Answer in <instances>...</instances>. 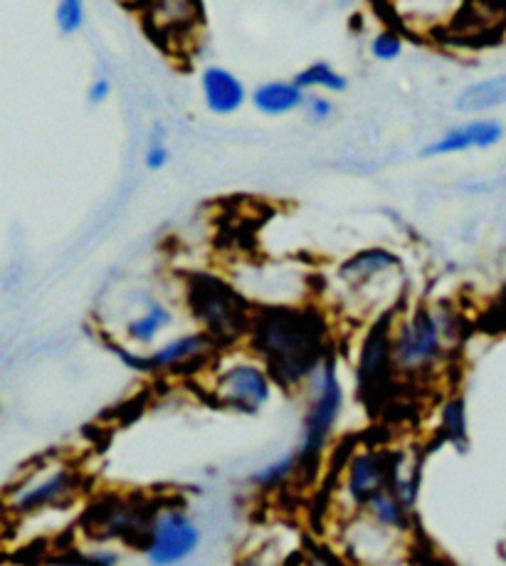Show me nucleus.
<instances>
[{"label":"nucleus","mask_w":506,"mask_h":566,"mask_svg":"<svg viewBox=\"0 0 506 566\" xmlns=\"http://www.w3.org/2000/svg\"><path fill=\"white\" fill-rule=\"evenodd\" d=\"M252 349L265 361V369L284 389L299 386L329 359L326 324L319 312L270 307L255 314L250 327Z\"/></svg>","instance_id":"nucleus-1"},{"label":"nucleus","mask_w":506,"mask_h":566,"mask_svg":"<svg viewBox=\"0 0 506 566\" xmlns=\"http://www.w3.org/2000/svg\"><path fill=\"white\" fill-rule=\"evenodd\" d=\"M186 297L193 317L215 344H230L242 334H250L255 314H250L247 302L220 277L193 275L188 280Z\"/></svg>","instance_id":"nucleus-2"},{"label":"nucleus","mask_w":506,"mask_h":566,"mask_svg":"<svg viewBox=\"0 0 506 566\" xmlns=\"http://www.w3.org/2000/svg\"><path fill=\"white\" fill-rule=\"evenodd\" d=\"M344 408V391L339 381V369L336 359L329 354L319 371L312 376V401L304 418L302 443L297 450V463L302 473H314L316 463L324 453L326 443L334 433V426L339 421Z\"/></svg>","instance_id":"nucleus-3"},{"label":"nucleus","mask_w":506,"mask_h":566,"mask_svg":"<svg viewBox=\"0 0 506 566\" xmlns=\"http://www.w3.org/2000/svg\"><path fill=\"white\" fill-rule=\"evenodd\" d=\"M445 327H442L440 314L425 307L415 310L410 317L396 329L393 354L396 369L400 374H425L435 366L445 354Z\"/></svg>","instance_id":"nucleus-4"},{"label":"nucleus","mask_w":506,"mask_h":566,"mask_svg":"<svg viewBox=\"0 0 506 566\" xmlns=\"http://www.w3.org/2000/svg\"><path fill=\"white\" fill-rule=\"evenodd\" d=\"M393 312H386L381 319L368 329L366 339L358 352V366H356V381L358 394L363 401L381 403L390 386H393V371H396V354H393Z\"/></svg>","instance_id":"nucleus-5"},{"label":"nucleus","mask_w":506,"mask_h":566,"mask_svg":"<svg viewBox=\"0 0 506 566\" xmlns=\"http://www.w3.org/2000/svg\"><path fill=\"white\" fill-rule=\"evenodd\" d=\"M200 530L183 510H161L151 522L144 554L151 566H176L198 549Z\"/></svg>","instance_id":"nucleus-6"},{"label":"nucleus","mask_w":506,"mask_h":566,"mask_svg":"<svg viewBox=\"0 0 506 566\" xmlns=\"http://www.w3.org/2000/svg\"><path fill=\"white\" fill-rule=\"evenodd\" d=\"M403 465V455L383 453V450H361L346 463V492L356 507H368V502L390 490L396 470Z\"/></svg>","instance_id":"nucleus-7"},{"label":"nucleus","mask_w":506,"mask_h":566,"mask_svg":"<svg viewBox=\"0 0 506 566\" xmlns=\"http://www.w3.org/2000/svg\"><path fill=\"white\" fill-rule=\"evenodd\" d=\"M215 398L225 408H233L238 413H257L272 396V376L265 366L257 364H235L225 369L215 379Z\"/></svg>","instance_id":"nucleus-8"},{"label":"nucleus","mask_w":506,"mask_h":566,"mask_svg":"<svg viewBox=\"0 0 506 566\" xmlns=\"http://www.w3.org/2000/svg\"><path fill=\"white\" fill-rule=\"evenodd\" d=\"M80 478L72 468H55L42 478H30L15 495L8 497V512L13 515H35V512L62 507L77 495Z\"/></svg>","instance_id":"nucleus-9"},{"label":"nucleus","mask_w":506,"mask_h":566,"mask_svg":"<svg viewBox=\"0 0 506 566\" xmlns=\"http://www.w3.org/2000/svg\"><path fill=\"white\" fill-rule=\"evenodd\" d=\"M218 344L208 337L205 332H196V334H186V337H178L166 347L156 349L149 356H139L126 352L124 347H114L122 359L131 366L136 371L144 374H156V371H173V369H186V366H198L205 356L213 352Z\"/></svg>","instance_id":"nucleus-10"},{"label":"nucleus","mask_w":506,"mask_h":566,"mask_svg":"<svg viewBox=\"0 0 506 566\" xmlns=\"http://www.w3.org/2000/svg\"><path fill=\"white\" fill-rule=\"evenodd\" d=\"M504 136V127L494 119H477L470 124H462L438 136L435 142L428 144L423 149V156H447V154H460L467 149H489V146L499 144Z\"/></svg>","instance_id":"nucleus-11"},{"label":"nucleus","mask_w":506,"mask_h":566,"mask_svg":"<svg viewBox=\"0 0 506 566\" xmlns=\"http://www.w3.org/2000/svg\"><path fill=\"white\" fill-rule=\"evenodd\" d=\"M200 87H203L205 107L218 117H230L247 99L245 85L225 67H208L200 77Z\"/></svg>","instance_id":"nucleus-12"},{"label":"nucleus","mask_w":506,"mask_h":566,"mask_svg":"<svg viewBox=\"0 0 506 566\" xmlns=\"http://www.w3.org/2000/svg\"><path fill=\"white\" fill-rule=\"evenodd\" d=\"M304 102H307V94L294 82H267L252 94V104L267 117H282V114L304 107Z\"/></svg>","instance_id":"nucleus-13"},{"label":"nucleus","mask_w":506,"mask_h":566,"mask_svg":"<svg viewBox=\"0 0 506 566\" xmlns=\"http://www.w3.org/2000/svg\"><path fill=\"white\" fill-rule=\"evenodd\" d=\"M396 265H398V258L390 253V250L373 248L346 260L339 268V277L358 287V285H366V282H371L376 275H383L386 270Z\"/></svg>","instance_id":"nucleus-14"},{"label":"nucleus","mask_w":506,"mask_h":566,"mask_svg":"<svg viewBox=\"0 0 506 566\" xmlns=\"http://www.w3.org/2000/svg\"><path fill=\"white\" fill-rule=\"evenodd\" d=\"M506 104V75H497L482 82H474L460 92L455 107L460 112H484Z\"/></svg>","instance_id":"nucleus-15"},{"label":"nucleus","mask_w":506,"mask_h":566,"mask_svg":"<svg viewBox=\"0 0 506 566\" xmlns=\"http://www.w3.org/2000/svg\"><path fill=\"white\" fill-rule=\"evenodd\" d=\"M173 322V314L168 312L161 302H151L149 310H146L141 317H136L129 322L126 327V334H129L131 342L139 344H151L158 334H161L168 324Z\"/></svg>","instance_id":"nucleus-16"},{"label":"nucleus","mask_w":506,"mask_h":566,"mask_svg":"<svg viewBox=\"0 0 506 566\" xmlns=\"http://www.w3.org/2000/svg\"><path fill=\"white\" fill-rule=\"evenodd\" d=\"M368 515H371L381 527L388 530H408L410 524V510L400 502L393 492L386 490L383 495L368 502Z\"/></svg>","instance_id":"nucleus-17"},{"label":"nucleus","mask_w":506,"mask_h":566,"mask_svg":"<svg viewBox=\"0 0 506 566\" xmlns=\"http://www.w3.org/2000/svg\"><path fill=\"white\" fill-rule=\"evenodd\" d=\"M299 90H329V92H344L349 87L344 75H339L331 65L326 62H314L307 70H302L297 77L292 80Z\"/></svg>","instance_id":"nucleus-18"},{"label":"nucleus","mask_w":506,"mask_h":566,"mask_svg":"<svg viewBox=\"0 0 506 566\" xmlns=\"http://www.w3.org/2000/svg\"><path fill=\"white\" fill-rule=\"evenodd\" d=\"M440 436L450 440L452 446L465 448L467 440V413H465V401L460 396L450 398V401L442 406V418H440Z\"/></svg>","instance_id":"nucleus-19"},{"label":"nucleus","mask_w":506,"mask_h":566,"mask_svg":"<svg viewBox=\"0 0 506 566\" xmlns=\"http://www.w3.org/2000/svg\"><path fill=\"white\" fill-rule=\"evenodd\" d=\"M297 470H299V463H297V453H294L277 460V463L262 468L260 473L252 475V482L260 488H277L284 480H289L294 473H297Z\"/></svg>","instance_id":"nucleus-20"},{"label":"nucleus","mask_w":506,"mask_h":566,"mask_svg":"<svg viewBox=\"0 0 506 566\" xmlns=\"http://www.w3.org/2000/svg\"><path fill=\"white\" fill-rule=\"evenodd\" d=\"M84 25V6L80 0H65L57 6V28L62 35H75Z\"/></svg>","instance_id":"nucleus-21"},{"label":"nucleus","mask_w":506,"mask_h":566,"mask_svg":"<svg viewBox=\"0 0 506 566\" xmlns=\"http://www.w3.org/2000/svg\"><path fill=\"white\" fill-rule=\"evenodd\" d=\"M371 52L373 57L390 62L396 60L400 52H403V38H400L398 30H383V33H378L371 43Z\"/></svg>","instance_id":"nucleus-22"},{"label":"nucleus","mask_w":506,"mask_h":566,"mask_svg":"<svg viewBox=\"0 0 506 566\" xmlns=\"http://www.w3.org/2000/svg\"><path fill=\"white\" fill-rule=\"evenodd\" d=\"M304 109H307V117L316 124H324L334 117V104L321 97V94H309L307 102H304Z\"/></svg>","instance_id":"nucleus-23"},{"label":"nucleus","mask_w":506,"mask_h":566,"mask_svg":"<svg viewBox=\"0 0 506 566\" xmlns=\"http://www.w3.org/2000/svg\"><path fill=\"white\" fill-rule=\"evenodd\" d=\"M144 161H146V169H149V171H161L164 166L168 164V149L161 142H151L149 151H146V156H144Z\"/></svg>","instance_id":"nucleus-24"},{"label":"nucleus","mask_w":506,"mask_h":566,"mask_svg":"<svg viewBox=\"0 0 506 566\" xmlns=\"http://www.w3.org/2000/svg\"><path fill=\"white\" fill-rule=\"evenodd\" d=\"M109 94H112V82L107 77H99V80L92 82L87 97H89V104H102L104 99L109 97Z\"/></svg>","instance_id":"nucleus-25"},{"label":"nucleus","mask_w":506,"mask_h":566,"mask_svg":"<svg viewBox=\"0 0 506 566\" xmlns=\"http://www.w3.org/2000/svg\"><path fill=\"white\" fill-rule=\"evenodd\" d=\"M238 566H262V564L257 557H247V559H242Z\"/></svg>","instance_id":"nucleus-26"}]
</instances>
